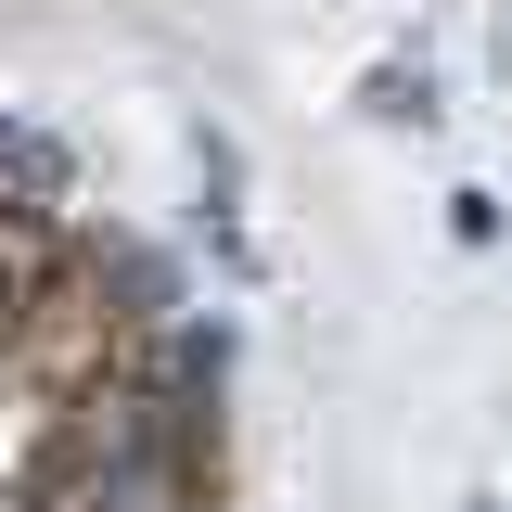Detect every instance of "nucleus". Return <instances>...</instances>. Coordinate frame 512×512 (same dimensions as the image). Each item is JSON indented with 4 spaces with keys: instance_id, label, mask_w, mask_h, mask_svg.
<instances>
[{
    "instance_id": "3",
    "label": "nucleus",
    "mask_w": 512,
    "mask_h": 512,
    "mask_svg": "<svg viewBox=\"0 0 512 512\" xmlns=\"http://www.w3.org/2000/svg\"><path fill=\"white\" fill-rule=\"evenodd\" d=\"M461 512H500V500H487V487H474V500H461Z\"/></svg>"
},
{
    "instance_id": "2",
    "label": "nucleus",
    "mask_w": 512,
    "mask_h": 512,
    "mask_svg": "<svg viewBox=\"0 0 512 512\" xmlns=\"http://www.w3.org/2000/svg\"><path fill=\"white\" fill-rule=\"evenodd\" d=\"M372 116H410V128H436V77H423V64H384V77H372Z\"/></svg>"
},
{
    "instance_id": "1",
    "label": "nucleus",
    "mask_w": 512,
    "mask_h": 512,
    "mask_svg": "<svg viewBox=\"0 0 512 512\" xmlns=\"http://www.w3.org/2000/svg\"><path fill=\"white\" fill-rule=\"evenodd\" d=\"M0 180L26 192V205H64V180H77V154H64L52 128H26V116H0Z\"/></svg>"
}]
</instances>
